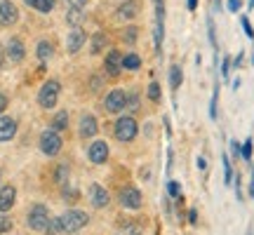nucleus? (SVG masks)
Returning a JSON list of instances; mask_svg holds the SVG:
<instances>
[{"mask_svg":"<svg viewBox=\"0 0 254 235\" xmlns=\"http://www.w3.org/2000/svg\"><path fill=\"white\" fill-rule=\"evenodd\" d=\"M5 57H7L12 63H21L24 61V57H26V47H24V43H21L19 38H9Z\"/></svg>","mask_w":254,"mask_h":235,"instance_id":"nucleus-14","label":"nucleus"},{"mask_svg":"<svg viewBox=\"0 0 254 235\" xmlns=\"http://www.w3.org/2000/svg\"><path fill=\"white\" fill-rule=\"evenodd\" d=\"M250 7H254V0H250Z\"/></svg>","mask_w":254,"mask_h":235,"instance_id":"nucleus-49","label":"nucleus"},{"mask_svg":"<svg viewBox=\"0 0 254 235\" xmlns=\"http://www.w3.org/2000/svg\"><path fill=\"white\" fill-rule=\"evenodd\" d=\"M2 61H5V50L0 47V66H2Z\"/></svg>","mask_w":254,"mask_h":235,"instance_id":"nucleus-47","label":"nucleus"},{"mask_svg":"<svg viewBox=\"0 0 254 235\" xmlns=\"http://www.w3.org/2000/svg\"><path fill=\"white\" fill-rule=\"evenodd\" d=\"M36 55L40 61H47V59H52V55H55V45L50 40H40L36 47Z\"/></svg>","mask_w":254,"mask_h":235,"instance_id":"nucleus-20","label":"nucleus"},{"mask_svg":"<svg viewBox=\"0 0 254 235\" xmlns=\"http://www.w3.org/2000/svg\"><path fill=\"white\" fill-rule=\"evenodd\" d=\"M186 7H189L190 12H193V9L198 7V0H186Z\"/></svg>","mask_w":254,"mask_h":235,"instance_id":"nucleus-44","label":"nucleus"},{"mask_svg":"<svg viewBox=\"0 0 254 235\" xmlns=\"http://www.w3.org/2000/svg\"><path fill=\"white\" fill-rule=\"evenodd\" d=\"M19 19V9L14 2H9V0H0V24L2 26H12V24H17Z\"/></svg>","mask_w":254,"mask_h":235,"instance_id":"nucleus-13","label":"nucleus"},{"mask_svg":"<svg viewBox=\"0 0 254 235\" xmlns=\"http://www.w3.org/2000/svg\"><path fill=\"white\" fill-rule=\"evenodd\" d=\"M55 2L57 0H36L33 7H36L38 12H52V9H55Z\"/></svg>","mask_w":254,"mask_h":235,"instance_id":"nucleus-30","label":"nucleus"},{"mask_svg":"<svg viewBox=\"0 0 254 235\" xmlns=\"http://www.w3.org/2000/svg\"><path fill=\"white\" fill-rule=\"evenodd\" d=\"M198 170H200V172H205V170H207V160H205L202 155L198 158Z\"/></svg>","mask_w":254,"mask_h":235,"instance_id":"nucleus-42","label":"nucleus"},{"mask_svg":"<svg viewBox=\"0 0 254 235\" xmlns=\"http://www.w3.org/2000/svg\"><path fill=\"white\" fill-rule=\"evenodd\" d=\"M109 47V36L106 33H94L90 36V52L92 55H101Z\"/></svg>","mask_w":254,"mask_h":235,"instance_id":"nucleus-18","label":"nucleus"},{"mask_svg":"<svg viewBox=\"0 0 254 235\" xmlns=\"http://www.w3.org/2000/svg\"><path fill=\"white\" fill-rule=\"evenodd\" d=\"M47 235H62L64 233V228H62V219L57 217V219H52L50 221V226H47V231H45Z\"/></svg>","mask_w":254,"mask_h":235,"instance_id":"nucleus-27","label":"nucleus"},{"mask_svg":"<svg viewBox=\"0 0 254 235\" xmlns=\"http://www.w3.org/2000/svg\"><path fill=\"white\" fill-rule=\"evenodd\" d=\"M125 104H127V92L118 90V87H116V90H109L106 97H104V109H106V113H111V116L125 111Z\"/></svg>","mask_w":254,"mask_h":235,"instance_id":"nucleus-6","label":"nucleus"},{"mask_svg":"<svg viewBox=\"0 0 254 235\" xmlns=\"http://www.w3.org/2000/svg\"><path fill=\"white\" fill-rule=\"evenodd\" d=\"M250 195L254 198V167H252V181H250Z\"/></svg>","mask_w":254,"mask_h":235,"instance_id":"nucleus-45","label":"nucleus"},{"mask_svg":"<svg viewBox=\"0 0 254 235\" xmlns=\"http://www.w3.org/2000/svg\"><path fill=\"white\" fill-rule=\"evenodd\" d=\"M120 68H123V55H120L118 50H109V55L104 59V71H106V75L118 78Z\"/></svg>","mask_w":254,"mask_h":235,"instance_id":"nucleus-10","label":"nucleus"},{"mask_svg":"<svg viewBox=\"0 0 254 235\" xmlns=\"http://www.w3.org/2000/svg\"><path fill=\"white\" fill-rule=\"evenodd\" d=\"M90 202H92V205H94L97 209L109 207V202H111L109 190L104 188L101 183H92V186H90Z\"/></svg>","mask_w":254,"mask_h":235,"instance_id":"nucleus-12","label":"nucleus"},{"mask_svg":"<svg viewBox=\"0 0 254 235\" xmlns=\"http://www.w3.org/2000/svg\"><path fill=\"white\" fill-rule=\"evenodd\" d=\"M252 148H254V146H252V139H250V136H247V139H245V144L240 146V155H243V158H245L247 163H250V160H252Z\"/></svg>","mask_w":254,"mask_h":235,"instance_id":"nucleus-31","label":"nucleus"},{"mask_svg":"<svg viewBox=\"0 0 254 235\" xmlns=\"http://www.w3.org/2000/svg\"><path fill=\"white\" fill-rule=\"evenodd\" d=\"M5 109H7V97H5V94L0 92V116L5 113Z\"/></svg>","mask_w":254,"mask_h":235,"instance_id":"nucleus-41","label":"nucleus"},{"mask_svg":"<svg viewBox=\"0 0 254 235\" xmlns=\"http://www.w3.org/2000/svg\"><path fill=\"white\" fill-rule=\"evenodd\" d=\"M82 19H85L82 9H68V14H66V21H68L71 26H75V28H80Z\"/></svg>","mask_w":254,"mask_h":235,"instance_id":"nucleus-23","label":"nucleus"},{"mask_svg":"<svg viewBox=\"0 0 254 235\" xmlns=\"http://www.w3.org/2000/svg\"><path fill=\"white\" fill-rule=\"evenodd\" d=\"M153 2H155V9H165V2H163V0H153Z\"/></svg>","mask_w":254,"mask_h":235,"instance_id":"nucleus-46","label":"nucleus"},{"mask_svg":"<svg viewBox=\"0 0 254 235\" xmlns=\"http://www.w3.org/2000/svg\"><path fill=\"white\" fill-rule=\"evenodd\" d=\"M118 202L123 205L125 209H139L141 207V202H144V198H141V190L136 188V186H123L118 193Z\"/></svg>","mask_w":254,"mask_h":235,"instance_id":"nucleus-7","label":"nucleus"},{"mask_svg":"<svg viewBox=\"0 0 254 235\" xmlns=\"http://www.w3.org/2000/svg\"><path fill=\"white\" fill-rule=\"evenodd\" d=\"M189 221L190 224H195V221H198V212H195V209H190L189 212Z\"/></svg>","mask_w":254,"mask_h":235,"instance_id":"nucleus-43","label":"nucleus"},{"mask_svg":"<svg viewBox=\"0 0 254 235\" xmlns=\"http://www.w3.org/2000/svg\"><path fill=\"white\" fill-rule=\"evenodd\" d=\"M17 134V120L14 118H0V141H9Z\"/></svg>","mask_w":254,"mask_h":235,"instance_id":"nucleus-17","label":"nucleus"},{"mask_svg":"<svg viewBox=\"0 0 254 235\" xmlns=\"http://www.w3.org/2000/svg\"><path fill=\"white\" fill-rule=\"evenodd\" d=\"M66 176H68L66 165H59V167H57V174H55V181H57V183H64V186H66Z\"/></svg>","mask_w":254,"mask_h":235,"instance_id":"nucleus-33","label":"nucleus"},{"mask_svg":"<svg viewBox=\"0 0 254 235\" xmlns=\"http://www.w3.org/2000/svg\"><path fill=\"white\" fill-rule=\"evenodd\" d=\"M231 181H233V165L228 160V155H224V183L231 186Z\"/></svg>","mask_w":254,"mask_h":235,"instance_id":"nucleus-26","label":"nucleus"},{"mask_svg":"<svg viewBox=\"0 0 254 235\" xmlns=\"http://www.w3.org/2000/svg\"><path fill=\"white\" fill-rule=\"evenodd\" d=\"M228 12H240V5H243V0H228Z\"/></svg>","mask_w":254,"mask_h":235,"instance_id":"nucleus-39","label":"nucleus"},{"mask_svg":"<svg viewBox=\"0 0 254 235\" xmlns=\"http://www.w3.org/2000/svg\"><path fill=\"white\" fill-rule=\"evenodd\" d=\"M24 2H26V5H31V7L36 5V0H24Z\"/></svg>","mask_w":254,"mask_h":235,"instance_id":"nucleus-48","label":"nucleus"},{"mask_svg":"<svg viewBox=\"0 0 254 235\" xmlns=\"http://www.w3.org/2000/svg\"><path fill=\"white\" fill-rule=\"evenodd\" d=\"M123 68H127V71H136V68H141V59H139V55H134V52L123 55Z\"/></svg>","mask_w":254,"mask_h":235,"instance_id":"nucleus-22","label":"nucleus"},{"mask_svg":"<svg viewBox=\"0 0 254 235\" xmlns=\"http://www.w3.org/2000/svg\"><path fill=\"white\" fill-rule=\"evenodd\" d=\"M182 82H184L182 66L172 63V66H170V87H172V90H179V87H182Z\"/></svg>","mask_w":254,"mask_h":235,"instance_id":"nucleus-21","label":"nucleus"},{"mask_svg":"<svg viewBox=\"0 0 254 235\" xmlns=\"http://www.w3.org/2000/svg\"><path fill=\"white\" fill-rule=\"evenodd\" d=\"M97 132H99V120L92 116V113H82L80 122H78V134H80L82 139H90V136H94Z\"/></svg>","mask_w":254,"mask_h":235,"instance_id":"nucleus-8","label":"nucleus"},{"mask_svg":"<svg viewBox=\"0 0 254 235\" xmlns=\"http://www.w3.org/2000/svg\"><path fill=\"white\" fill-rule=\"evenodd\" d=\"M179 186H182L179 181H167V195L179 200V198H182V188H179Z\"/></svg>","mask_w":254,"mask_h":235,"instance_id":"nucleus-28","label":"nucleus"},{"mask_svg":"<svg viewBox=\"0 0 254 235\" xmlns=\"http://www.w3.org/2000/svg\"><path fill=\"white\" fill-rule=\"evenodd\" d=\"M59 92H62V82L59 80H47L43 87H40V92H38V104L43 106V109H55L57 101H59Z\"/></svg>","mask_w":254,"mask_h":235,"instance_id":"nucleus-3","label":"nucleus"},{"mask_svg":"<svg viewBox=\"0 0 254 235\" xmlns=\"http://www.w3.org/2000/svg\"><path fill=\"white\" fill-rule=\"evenodd\" d=\"M252 63H254V55H252Z\"/></svg>","mask_w":254,"mask_h":235,"instance_id":"nucleus-50","label":"nucleus"},{"mask_svg":"<svg viewBox=\"0 0 254 235\" xmlns=\"http://www.w3.org/2000/svg\"><path fill=\"white\" fill-rule=\"evenodd\" d=\"M87 158H90V163H94V165H104L109 160V144H106V141H94V144H90Z\"/></svg>","mask_w":254,"mask_h":235,"instance_id":"nucleus-11","label":"nucleus"},{"mask_svg":"<svg viewBox=\"0 0 254 235\" xmlns=\"http://www.w3.org/2000/svg\"><path fill=\"white\" fill-rule=\"evenodd\" d=\"M123 43H127V45H134L136 43V38H139V28L136 26H129V28H125V31H123Z\"/></svg>","mask_w":254,"mask_h":235,"instance_id":"nucleus-24","label":"nucleus"},{"mask_svg":"<svg viewBox=\"0 0 254 235\" xmlns=\"http://www.w3.org/2000/svg\"><path fill=\"white\" fill-rule=\"evenodd\" d=\"M125 106H127V111H136V109H139V92H136V90L127 92V104H125Z\"/></svg>","mask_w":254,"mask_h":235,"instance_id":"nucleus-25","label":"nucleus"},{"mask_svg":"<svg viewBox=\"0 0 254 235\" xmlns=\"http://www.w3.org/2000/svg\"><path fill=\"white\" fill-rule=\"evenodd\" d=\"M243 63H245V52H238V57L233 59V66H238V68H240Z\"/></svg>","mask_w":254,"mask_h":235,"instance_id":"nucleus-40","label":"nucleus"},{"mask_svg":"<svg viewBox=\"0 0 254 235\" xmlns=\"http://www.w3.org/2000/svg\"><path fill=\"white\" fill-rule=\"evenodd\" d=\"M207 33H209V43H212V47L217 50V36H214V21H212V19H207Z\"/></svg>","mask_w":254,"mask_h":235,"instance_id":"nucleus-36","label":"nucleus"},{"mask_svg":"<svg viewBox=\"0 0 254 235\" xmlns=\"http://www.w3.org/2000/svg\"><path fill=\"white\" fill-rule=\"evenodd\" d=\"M14 202H17V188L14 186H0V212L5 214L9 209L14 207Z\"/></svg>","mask_w":254,"mask_h":235,"instance_id":"nucleus-16","label":"nucleus"},{"mask_svg":"<svg viewBox=\"0 0 254 235\" xmlns=\"http://www.w3.org/2000/svg\"><path fill=\"white\" fill-rule=\"evenodd\" d=\"M85 40H87V33L82 31V28H73L68 38H66V50H68V55H75V52H80V47L85 45Z\"/></svg>","mask_w":254,"mask_h":235,"instance_id":"nucleus-15","label":"nucleus"},{"mask_svg":"<svg viewBox=\"0 0 254 235\" xmlns=\"http://www.w3.org/2000/svg\"><path fill=\"white\" fill-rule=\"evenodd\" d=\"M68 2V9H82L87 5V0H66Z\"/></svg>","mask_w":254,"mask_h":235,"instance_id":"nucleus-38","label":"nucleus"},{"mask_svg":"<svg viewBox=\"0 0 254 235\" xmlns=\"http://www.w3.org/2000/svg\"><path fill=\"white\" fill-rule=\"evenodd\" d=\"M40 151L47 155V158H55V155H59V151H62V136H59V132H55V129H45L43 134H40Z\"/></svg>","mask_w":254,"mask_h":235,"instance_id":"nucleus-5","label":"nucleus"},{"mask_svg":"<svg viewBox=\"0 0 254 235\" xmlns=\"http://www.w3.org/2000/svg\"><path fill=\"white\" fill-rule=\"evenodd\" d=\"M50 129H55V132L68 129V111H57L55 118H52V125H50Z\"/></svg>","mask_w":254,"mask_h":235,"instance_id":"nucleus-19","label":"nucleus"},{"mask_svg":"<svg viewBox=\"0 0 254 235\" xmlns=\"http://www.w3.org/2000/svg\"><path fill=\"white\" fill-rule=\"evenodd\" d=\"M59 219H62L64 233H78V231H82L90 224V214L82 212V209H66Z\"/></svg>","mask_w":254,"mask_h":235,"instance_id":"nucleus-1","label":"nucleus"},{"mask_svg":"<svg viewBox=\"0 0 254 235\" xmlns=\"http://www.w3.org/2000/svg\"><path fill=\"white\" fill-rule=\"evenodd\" d=\"M240 26H243V31H245V36L250 38V40H254V28H252V24H250V19L240 17Z\"/></svg>","mask_w":254,"mask_h":235,"instance_id":"nucleus-34","label":"nucleus"},{"mask_svg":"<svg viewBox=\"0 0 254 235\" xmlns=\"http://www.w3.org/2000/svg\"><path fill=\"white\" fill-rule=\"evenodd\" d=\"M217 101H219V87H214L212 101H209V118H212V120H217Z\"/></svg>","mask_w":254,"mask_h":235,"instance_id":"nucleus-32","label":"nucleus"},{"mask_svg":"<svg viewBox=\"0 0 254 235\" xmlns=\"http://www.w3.org/2000/svg\"><path fill=\"white\" fill-rule=\"evenodd\" d=\"M231 66H233V61H231V59H228V57H224V61H221V78H226L228 80V75H231Z\"/></svg>","mask_w":254,"mask_h":235,"instance_id":"nucleus-35","label":"nucleus"},{"mask_svg":"<svg viewBox=\"0 0 254 235\" xmlns=\"http://www.w3.org/2000/svg\"><path fill=\"white\" fill-rule=\"evenodd\" d=\"M139 9H141V2H139V0H125V2L116 9V19H120V21H132V19L139 17Z\"/></svg>","mask_w":254,"mask_h":235,"instance_id":"nucleus-9","label":"nucleus"},{"mask_svg":"<svg viewBox=\"0 0 254 235\" xmlns=\"http://www.w3.org/2000/svg\"><path fill=\"white\" fill-rule=\"evenodd\" d=\"M28 228L31 231H47V226H50V212H47L45 205H33V207L28 209Z\"/></svg>","mask_w":254,"mask_h":235,"instance_id":"nucleus-4","label":"nucleus"},{"mask_svg":"<svg viewBox=\"0 0 254 235\" xmlns=\"http://www.w3.org/2000/svg\"><path fill=\"white\" fill-rule=\"evenodd\" d=\"M7 231H12V221L7 217H0V235L7 233Z\"/></svg>","mask_w":254,"mask_h":235,"instance_id":"nucleus-37","label":"nucleus"},{"mask_svg":"<svg viewBox=\"0 0 254 235\" xmlns=\"http://www.w3.org/2000/svg\"><path fill=\"white\" fill-rule=\"evenodd\" d=\"M146 94H148V99L151 101H160V85L153 80L148 87H146Z\"/></svg>","mask_w":254,"mask_h":235,"instance_id":"nucleus-29","label":"nucleus"},{"mask_svg":"<svg viewBox=\"0 0 254 235\" xmlns=\"http://www.w3.org/2000/svg\"><path fill=\"white\" fill-rule=\"evenodd\" d=\"M113 134H116V139H118V141L129 144V141H134V136L139 134V125H136V120L132 116H120L118 120H116Z\"/></svg>","mask_w":254,"mask_h":235,"instance_id":"nucleus-2","label":"nucleus"}]
</instances>
